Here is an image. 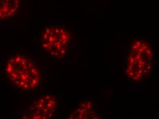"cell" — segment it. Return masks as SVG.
<instances>
[{
    "label": "cell",
    "mask_w": 159,
    "mask_h": 119,
    "mask_svg": "<svg viewBox=\"0 0 159 119\" xmlns=\"http://www.w3.org/2000/svg\"><path fill=\"white\" fill-rule=\"evenodd\" d=\"M21 8V0H0V20L14 17Z\"/></svg>",
    "instance_id": "cell-6"
},
{
    "label": "cell",
    "mask_w": 159,
    "mask_h": 119,
    "mask_svg": "<svg viewBox=\"0 0 159 119\" xmlns=\"http://www.w3.org/2000/svg\"><path fill=\"white\" fill-rule=\"evenodd\" d=\"M98 115L96 114L95 105L90 101L83 102L80 103L77 107L68 116L69 118L75 119H90L96 118Z\"/></svg>",
    "instance_id": "cell-5"
},
{
    "label": "cell",
    "mask_w": 159,
    "mask_h": 119,
    "mask_svg": "<svg viewBox=\"0 0 159 119\" xmlns=\"http://www.w3.org/2000/svg\"><path fill=\"white\" fill-rule=\"evenodd\" d=\"M57 109V101L54 95L45 94L32 102L22 117L30 119H49L54 117Z\"/></svg>",
    "instance_id": "cell-4"
},
{
    "label": "cell",
    "mask_w": 159,
    "mask_h": 119,
    "mask_svg": "<svg viewBox=\"0 0 159 119\" xmlns=\"http://www.w3.org/2000/svg\"><path fill=\"white\" fill-rule=\"evenodd\" d=\"M154 51L148 42L136 39L129 48L125 74L132 82L143 81L150 75L153 68Z\"/></svg>",
    "instance_id": "cell-2"
},
{
    "label": "cell",
    "mask_w": 159,
    "mask_h": 119,
    "mask_svg": "<svg viewBox=\"0 0 159 119\" xmlns=\"http://www.w3.org/2000/svg\"><path fill=\"white\" fill-rule=\"evenodd\" d=\"M4 72L11 83L20 91H33L41 83L42 75L38 65L24 55L16 54L9 58Z\"/></svg>",
    "instance_id": "cell-1"
},
{
    "label": "cell",
    "mask_w": 159,
    "mask_h": 119,
    "mask_svg": "<svg viewBox=\"0 0 159 119\" xmlns=\"http://www.w3.org/2000/svg\"><path fill=\"white\" fill-rule=\"evenodd\" d=\"M41 46L49 57L61 59L67 55L72 42V35L62 26L49 25L44 28L41 38Z\"/></svg>",
    "instance_id": "cell-3"
}]
</instances>
